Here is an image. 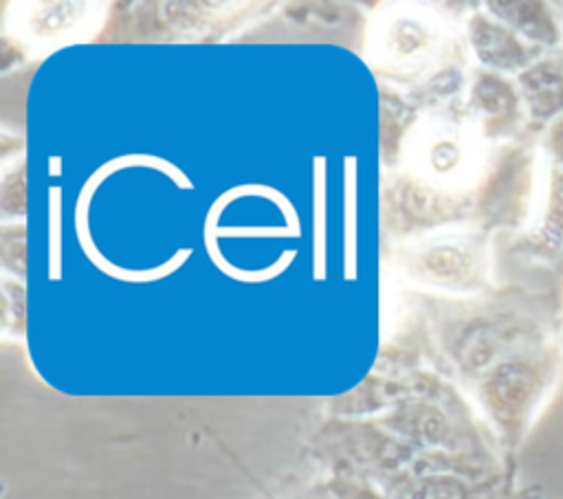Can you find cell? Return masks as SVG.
<instances>
[{"instance_id":"obj_1","label":"cell","mask_w":563,"mask_h":499,"mask_svg":"<svg viewBox=\"0 0 563 499\" xmlns=\"http://www.w3.org/2000/svg\"><path fill=\"white\" fill-rule=\"evenodd\" d=\"M541 391L539 374L523 361L501 363L484 382V400L493 418L506 429H517L530 413Z\"/></svg>"},{"instance_id":"obj_2","label":"cell","mask_w":563,"mask_h":499,"mask_svg":"<svg viewBox=\"0 0 563 499\" xmlns=\"http://www.w3.org/2000/svg\"><path fill=\"white\" fill-rule=\"evenodd\" d=\"M523 97L534 117H554L563 110V68L554 62L530 66L521 75Z\"/></svg>"},{"instance_id":"obj_3","label":"cell","mask_w":563,"mask_h":499,"mask_svg":"<svg viewBox=\"0 0 563 499\" xmlns=\"http://www.w3.org/2000/svg\"><path fill=\"white\" fill-rule=\"evenodd\" d=\"M475 46L486 64L497 68H521L530 59V51L510 31L497 24H477Z\"/></svg>"},{"instance_id":"obj_4","label":"cell","mask_w":563,"mask_h":499,"mask_svg":"<svg viewBox=\"0 0 563 499\" xmlns=\"http://www.w3.org/2000/svg\"><path fill=\"white\" fill-rule=\"evenodd\" d=\"M532 242L545 255L563 251V167H554L541 222L532 233Z\"/></svg>"},{"instance_id":"obj_5","label":"cell","mask_w":563,"mask_h":499,"mask_svg":"<svg viewBox=\"0 0 563 499\" xmlns=\"http://www.w3.org/2000/svg\"><path fill=\"white\" fill-rule=\"evenodd\" d=\"M506 7L501 13L506 20L515 24L517 31L528 35L532 42L552 46L559 37L556 33V22L552 20L550 11L543 9V4L537 2H512V4H501Z\"/></svg>"},{"instance_id":"obj_6","label":"cell","mask_w":563,"mask_h":499,"mask_svg":"<svg viewBox=\"0 0 563 499\" xmlns=\"http://www.w3.org/2000/svg\"><path fill=\"white\" fill-rule=\"evenodd\" d=\"M413 499H460V492L451 486H431L413 495Z\"/></svg>"},{"instance_id":"obj_7","label":"cell","mask_w":563,"mask_h":499,"mask_svg":"<svg viewBox=\"0 0 563 499\" xmlns=\"http://www.w3.org/2000/svg\"><path fill=\"white\" fill-rule=\"evenodd\" d=\"M552 152H554L559 167H563V121L556 125V130L552 134Z\"/></svg>"}]
</instances>
